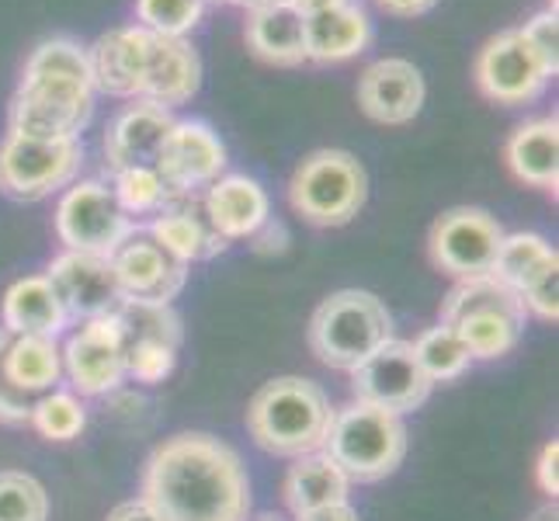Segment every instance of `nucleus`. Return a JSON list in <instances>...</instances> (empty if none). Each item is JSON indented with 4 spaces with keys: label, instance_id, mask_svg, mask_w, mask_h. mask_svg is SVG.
I'll return each mask as SVG.
<instances>
[{
    "label": "nucleus",
    "instance_id": "obj_1",
    "mask_svg": "<svg viewBox=\"0 0 559 521\" xmlns=\"http://www.w3.org/2000/svg\"><path fill=\"white\" fill-rule=\"evenodd\" d=\"M140 500L160 521H247V466L216 435H170L146 459Z\"/></svg>",
    "mask_w": 559,
    "mask_h": 521
},
{
    "label": "nucleus",
    "instance_id": "obj_2",
    "mask_svg": "<svg viewBox=\"0 0 559 521\" xmlns=\"http://www.w3.org/2000/svg\"><path fill=\"white\" fill-rule=\"evenodd\" d=\"M331 417L334 407L326 390L302 376L264 382L247 403V431L254 438V446L282 459L320 452Z\"/></svg>",
    "mask_w": 559,
    "mask_h": 521
},
{
    "label": "nucleus",
    "instance_id": "obj_3",
    "mask_svg": "<svg viewBox=\"0 0 559 521\" xmlns=\"http://www.w3.org/2000/svg\"><path fill=\"white\" fill-rule=\"evenodd\" d=\"M525 303L493 275L459 282L441 303V327L455 331L469 358L479 362L511 355L525 334Z\"/></svg>",
    "mask_w": 559,
    "mask_h": 521
},
{
    "label": "nucleus",
    "instance_id": "obj_4",
    "mask_svg": "<svg viewBox=\"0 0 559 521\" xmlns=\"http://www.w3.org/2000/svg\"><path fill=\"white\" fill-rule=\"evenodd\" d=\"M320 452L334 459L348 484H379L407 455V424L393 411L352 400L348 407L334 411Z\"/></svg>",
    "mask_w": 559,
    "mask_h": 521
},
{
    "label": "nucleus",
    "instance_id": "obj_5",
    "mask_svg": "<svg viewBox=\"0 0 559 521\" xmlns=\"http://www.w3.org/2000/svg\"><path fill=\"white\" fill-rule=\"evenodd\" d=\"M393 338V317L385 303L365 288H341L326 296L310 317V352L326 369L352 372L379 344Z\"/></svg>",
    "mask_w": 559,
    "mask_h": 521
},
{
    "label": "nucleus",
    "instance_id": "obj_6",
    "mask_svg": "<svg viewBox=\"0 0 559 521\" xmlns=\"http://www.w3.org/2000/svg\"><path fill=\"white\" fill-rule=\"evenodd\" d=\"M369 199V174L348 150L310 153L288 181V205L313 226L352 223Z\"/></svg>",
    "mask_w": 559,
    "mask_h": 521
},
{
    "label": "nucleus",
    "instance_id": "obj_7",
    "mask_svg": "<svg viewBox=\"0 0 559 521\" xmlns=\"http://www.w3.org/2000/svg\"><path fill=\"white\" fill-rule=\"evenodd\" d=\"M94 115V84L73 76L22 73L11 102L8 132L32 140H81Z\"/></svg>",
    "mask_w": 559,
    "mask_h": 521
},
{
    "label": "nucleus",
    "instance_id": "obj_8",
    "mask_svg": "<svg viewBox=\"0 0 559 521\" xmlns=\"http://www.w3.org/2000/svg\"><path fill=\"white\" fill-rule=\"evenodd\" d=\"M63 379V355L56 338L14 334L0 327V424H28L35 400Z\"/></svg>",
    "mask_w": 559,
    "mask_h": 521
},
{
    "label": "nucleus",
    "instance_id": "obj_9",
    "mask_svg": "<svg viewBox=\"0 0 559 521\" xmlns=\"http://www.w3.org/2000/svg\"><path fill=\"white\" fill-rule=\"evenodd\" d=\"M56 237L67 250H81V254L111 258L132 234L129 212L119 205L115 191L105 181H76L63 191L60 205H56Z\"/></svg>",
    "mask_w": 559,
    "mask_h": 521
},
{
    "label": "nucleus",
    "instance_id": "obj_10",
    "mask_svg": "<svg viewBox=\"0 0 559 521\" xmlns=\"http://www.w3.org/2000/svg\"><path fill=\"white\" fill-rule=\"evenodd\" d=\"M81 164V140H32L8 132L0 143V188L22 202H38L73 185Z\"/></svg>",
    "mask_w": 559,
    "mask_h": 521
},
{
    "label": "nucleus",
    "instance_id": "obj_11",
    "mask_svg": "<svg viewBox=\"0 0 559 521\" xmlns=\"http://www.w3.org/2000/svg\"><path fill=\"white\" fill-rule=\"evenodd\" d=\"M504 229L490 216L487 209L476 205H459L441 212L431 226L428 250L435 268L445 275L466 282V279H484L493 272L497 250L504 244Z\"/></svg>",
    "mask_w": 559,
    "mask_h": 521
},
{
    "label": "nucleus",
    "instance_id": "obj_12",
    "mask_svg": "<svg viewBox=\"0 0 559 521\" xmlns=\"http://www.w3.org/2000/svg\"><path fill=\"white\" fill-rule=\"evenodd\" d=\"M352 393L361 403H372V407L403 417L431 396V379L420 372L414 344L390 338L352 369Z\"/></svg>",
    "mask_w": 559,
    "mask_h": 521
},
{
    "label": "nucleus",
    "instance_id": "obj_13",
    "mask_svg": "<svg viewBox=\"0 0 559 521\" xmlns=\"http://www.w3.org/2000/svg\"><path fill=\"white\" fill-rule=\"evenodd\" d=\"M473 73H476V87L484 91V98L508 105V108L535 102L552 81L549 70L538 63V56L528 46L522 28H508L493 35L490 43L479 49Z\"/></svg>",
    "mask_w": 559,
    "mask_h": 521
},
{
    "label": "nucleus",
    "instance_id": "obj_14",
    "mask_svg": "<svg viewBox=\"0 0 559 521\" xmlns=\"http://www.w3.org/2000/svg\"><path fill=\"white\" fill-rule=\"evenodd\" d=\"M63 376L81 396H105L126 379V341L115 317L84 320L63 344Z\"/></svg>",
    "mask_w": 559,
    "mask_h": 521
},
{
    "label": "nucleus",
    "instance_id": "obj_15",
    "mask_svg": "<svg viewBox=\"0 0 559 521\" xmlns=\"http://www.w3.org/2000/svg\"><path fill=\"white\" fill-rule=\"evenodd\" d=\"M46 282L52 285L56 299H60L67 320H98L119 310L122 288L115 282L111 258L81 254V250H63L46 268Z\"/></svg>",
    "mask_w": 559,
    "mask_h": 521
},
{
    "label": "nucleus",
    "instance_id": "obj_16",
    "mask_svg": "<svg viewBox=\"0 0 559 521\" xmlns=\"http://www.w3.org/2000/svg\"><path fill=\"white\" fill-rule=\"evenodd\" d=\"M111 272L122 288V299L157 306H170V299L188 282V264L170 258L157 240L140 229L111 254Z\"/></svg>",
    "mask_w": 559,
    "mask_h": 521
},
{
    "label": "nucleus",
    "instance_id": "obj_17",
    "mask_svg": "<svg viewBox=\"0 0 559 521\" xmlns=\"http://www.w3.org/2000/svg\"><path fill=\"white\" fill-rule=\"evenodd\" d=\"M157 170L175 196H195V188H209L226 170V146L219 132L202 119L175 122L160 150Z\"/></svg>",
    "mask_w": 559,
    "mask_h": 521
},
{
    "label": "nucleus",
    "instance_id": "obj_18",
    "mask_svg": "<svg viewBox=\"0 0 559 521\" xmlns=\"http://www.w3.org/2000/svg\"><path fill=\"white\" fill-rule=\"evenodd\" d=\"M424 76L403 56H385L358 76V108L379 126H407L424 108Z\"/></svg>",
    "mask_w": 559,
    "mask_h": 521
},
{
    "label": "nucleus",
    "instance_id": "obj_19",
    "mask_svg": "<svg viewBox=\"0 0 559 521\" xmlns=\"http://www.w3.org/2000/svg\"><path fill=\"white\" fill-rule=\"evenodd\" d=\"M170 129H175V115L160 105L140 102V105L122 108L108 122V132H105L108 167L115 174L129 167H157Z\"/></svg>",
    "mask_w": 559,
    "mask_h": 521
},
{
    "label": "nucleus",
    "instance_id": "obj_20",
    "mask_svg": "<svg viewBox=\"0 0 559 521\" xmlns=\"http://www.w3.org/2000/svg\"><path fill=\"white\" fill-rule=\"evenodd\" d=\"M202 212L223 240H250L272 220V202L261 181L247 174H223L205 188Z\"/></svg>",
    "mask_w": 559,
    "mask_h": 521
},
{
    "label": "nucleus",
    "instance_id": "obj_21",
    "mask_svg": "<svg viewBox=\"0 0 559 521\" xmlns=\"http://www.w3.org/2000/svg\"><path fill=\"white\" fill-rule=\"evenodd\" d=\"M202 87V60L191 49L188 38H167L150 32V52H146V76H143V102L160 108L188 105Z\"/></svg>",
    "mask_w": 559,
    "mask_h": 521
},
{
    "label": "nucleus",
    "instance_id": "obj_22",
    "mask_svg": "<svg viewBox=\"0 0 559 521\" xmlns=\"http://www.w3.org/2000/svg\"><path fill=\"white\" fill-rule=\"evenodd\" d=\"M150 32L140 25L111 28L87 49L94 91L115 94V98H140L146 76Z\"/></svg>",
    "mask_w": 559,
    "mask_h": 521
},
{
    "label": "nucleus",
    "instance_id": "obj_23",
    "mask_svg": "<svg viewBox=\"0 0 559 521\" xmlns=\"http://www.w3.org/2000/svg\"><path fill=\"white\" fill-rule=\"evenodd\" d=\"M302 35H306V60L341 63V60H352V56L369 49L376 28L369 22V14H365V8L341 4V8L306 14Z\"/></svg>",
    "mask_w": 559,
    "mask_h": 521
},
{
    "label": "nucleus",
    "instance_id": "obj_24",
    "mask_svg": "<svg viewBox=\"0 0 559 521\" xmlns=\"http://www.w3.org/2000/svg\"><path fill=\"white\" fill-rule=\"evenodd\" d=\"M146 234L157 240L170 258H178L185 264L216 258L229 247V240H223L216 229L209 226L202 202H195V196H181L164 212H157Z\"/></svg>",
    "mask_w": 559,
    "mask_h": 521
},
{
    "label": "nucleus",
    "instance_id": "obj_25",
    "mask_svg": "<svg viewBox=\"0 0 559 521\" xmlns=\"http://www.w3.org/2000/svg\"><path fill=\"white\" fill-rule=\"evenodd\" d=\"M504 161L522 185L546 188L556 196L559 185V122L556 115L522 122L504 146Z\"/></svg>",
    "mask_w": 559,
    "mask_h": 521
},
{
    "label": "nucleus",
    "instance_id": "obj_26",
    "mask_svg": "<svg viewBox=\"0 0 559 521\" xmlns=\"http://www.w3.org/2000/svg\"><path fill=\"white\" fill-rule=\"evenodd\" d=\"M348 490H352L348 476H344L334 466V459L323 452L299 455L296 466H288L285 484H282V497L293 514H310L331 505H344Z\"/></svg>",
    "mask_w": 559,
    "mask_h": 521
},
{
    "label": "nucleus",
    "instance_id": "obj_27",
    "mask_svg": "<svg viewBox=\"0 0 559 521\" xmlns=\"http://www.w3.org/2000/svg\"><path fill=\"white\" fill-rule=\"evenodd\" d=\"M0 320H4V331L43 338H56L70 323L46 275L17 279L4 293V303H0Z\"/></svg>",
    "mask_w": 559,
    "mask_h": 521
},
{
    "label": "nucleus",
    "instance_id": "obj_28",
    "mask_svg": "<svg viewBox=\"0 0 559 521\" xmlns=\"http://www.w3.org/2000/svg\"><path fill=\"white\" fill-rule=\"evenodd\" d=\"M247 46L275 67H299L306 63V35L302 14L293 4H275L247 14Z\"/></svg>",
    "mask_w": 559,
    "mask_h": 521
},
{
    "label": "nucleus",
    "instance_id": "obj_29",
    "mask_svg": "<svg viewBox=\"0 0 559 521\" xmlns=\"http://www.w3.org/2000/svg\"><path fill=\"white\" fill-rule=\"evenodd\" d=\"M556 261H559L556 247L543 234H511V237H504V244H500L490 275L497 282H504L511 293H522V285L532 275H538L543 268H549Z\"/></svg>",
    "mask_w": 559,
    "mask_h": 521
},
{
    "label": "nucleus",
    "instance_id": "obj_30",
    "mask_svg": "<svg viewBox=\"0 0 559 521\" xmlns=\"http://www.w3.org/2000/svg\"><path fill=\"white\" fill-rule=\"evenodd\" d=\"M119 323L122 341H160L170 347H181V317L170 310V306L157 303H136V299H122L119 310L111 313Z\"/></svg>",
    "mask_w": 559,
    "mask_h": 521
},
{
    "label": "nucleus",
    "instance_id": "obj_31",
    "mask_svg": "<svg viewBox=\"0 0 559 521\" xmlns=\"http://www.w3.org/2000/svg\"><path fill=\"white\" fill-rule=\"evenodd\" d=\"M414 344V355H417V365H420V372L435 382H452L459 379L462 372L469 369V352H466V344H462L455 338V331H449V327H428L424 334H417Z\"/></svg>",
    "mask_w": 559,
    "mask_h": 521
},
{
    "label": "nucleus",
    "instance_id": "obj_32",
    "mask_svg": "<svg viewBox=\"0 0 559 521\" xmlns=\"http://www.w3.org/2000/svg\"><path fill=\"white\" fill-rule=\"evenodd\" d=\"M115 199H119V205L129 212V216H157V212H164L175 199L170 191V185L164 181V174L157 167H129V170H119L115 174Z\"/></svg>",
    "mask_w": 559,
    "mask_h": 521
},
{
    "label": "nucleus",
    "instance_id": "obj_33",
    "mask_svg": "<svg viewBox=\"0 0 559 521\" xmlns=\"http://www.w3.org/2000/svg\"><path fill=\"white\" fill-rule=\"evenodd\" d=\"M0 521H49V494L32 473L0 470Z\"/></svg>",
    "mask_w": 559,
    "mask_h": 521
},
{
    "label": "nucleus",
    "instance_id": "obj_34",
    "mask_svg": "<svg viewBox=\"0 0 559 521\" xmlns=\"http://www.w3.org/2000/svg\"><path fill=\"white\" fill-rule=\"evenodd\" d=\"M28 424L49 441H73L76 435L84 431L87 414H84V403L76 400L73 393L52 390V393L35 400V411H32Z\"/></svg>",
    "mask_w": 559,
    "mask_h": 521
},
{
    "label": "nucleus",
    "instance_id": "obj_35",
    "mask_svg": "<svg viewBox=\"0 0 559 521\" xmlns=\"http://www.w3.org/2000/svg\"><path fill=\"white\" fill-rule=\"evenodd\" d=\"M202 0H136V25L167 38H185L202 22Z\"/></svg>",
    "mask_w": 559,
    "mask_h": 521
},
{
    "label": "nucleus",
    "instance_id": "obj_36",
    "mask_svg": "<svg viewBox=\"0 0 559 521\" xmlns=\"http://www.w3.org/2000/svg\"><path fill=\"white\" fill-rule=\"evenodd\" d=\"M25 73H49V76H73V81H91L94 84V73H91V56L81 43L73 38H46L38 43L35 52L28 56Z\"/></svg>",
    "mask_w": 559,
    "mask_h": 521
},
{
    "label": "nucleus",
    "instance_id": "obj_37",
    "mask_svg": "<svg viewBox=\"0 0 559 521\" xmlns=\"http://www.w3.org/2000/svg\"><path fill=\"white\" fill-rule=\"evenodd\" d=\"M178 365V347L160 341H132L126 344V376H132L143 386L164 382Z\"/></svg>",
    "mask_w": 559,
    "mask_h": 521
},
{
    "label": "nucleus",
    "instance_id": "obj_38",
    "mask_svg": "<svg viewBox=\"0 0 559 521\" xmlns=\"http://www.w3.org/2000/svg\"><path fill=\"white\" fill-rule=\"evenodd\" d=\"M518 299L525 303V310L543 317V320H556L559 317V261L543 268L538 275H532L522 293H518Z\"/></svg>",
    "mask_w": 559,
    "mask_h": 521
},
{
    "label": "nucleus",
    "instance_id": "obj_39",
    "mask_svg": "<svg viewBox=\"0 0 559 521\" xmlns=\"http://www.w3.org/2000/svg\"><path fill=\"white\" fill-rule=\"evenodd\" d=\"M522 32H525V38H528V46L535 49L538 63H543V67L549 70V76H556V70H559V22H556V0H552V4H549L546 11H538Z\"/></svg>",
    "mask_w": 559,
    "mask_h": 521
},
{
    "label": "nucleus",
    "instance_id": "obj_40",
    "mask_svg": "<svg viewBox=\"0 0 559 521\" xmlns=\"http://www.w3.org/2000/svg\"><path fill=\"white\" fill-rule=\"evenodd\" d=\"M556 462H559V441L552 438L549 446L543 449V455H538V462H535L538 490H543L546 497H556V494H559V473H556Z\"/></svg>",
    "mask_w": 559,
    "mask_h": 521
},
{
    "label": "nucleus",
    "instance_id": "obj_41",
    "mask_svg": "<svg viewBox=\"0 0 559 521\" xmlns=\"http://www.w3.org/2000/svg\"><path fill=\"white\" fill-rule=\"evenodd\" d=\"M250 240H254V250H258V254H282V250L288 247V229H285V223H278V220H267Z\"/></svg>",
    "mask_w": 559,
    "mask_h": 521
},
{
    "label": "nucleus",
    "instance_id": "obj_42",
    "mask_svg": "<svg viewBox=\"0 0 559 521\" xmlns=\"http://www.w3.org/2000/svg\"><path fill=\"white\" fill-rule=\"evenodd\" d=\"M376 4L393 17H417V14H428L438 0H376Z\"/></svg>",
    "mask_w": 559,
    "mask_h": 521
},
{
    "label": "nucleus",
    "instance_id": "obj_43",
    "mask_svg": "<svg viewBox=\"0 0 559 521\" xmlns=\"http://www.w3.org/2000/svg\"><path fill=\"white\" fill-rule=\"evenodd\" d=\"M108 521H160V518L136 497V500H122V505H115L108 511Z\"/></svg>",
    "mask_w": 559,
    "mask_h": 521
},
{
    "label": "nucleus",
    "instance_id": "obj_44",
    "mask_svg": "<svg viewBox=\"0 0 559 521\" xmlns=\"http://www.w3.org/2000/svg\"><path fill=\"white\" fill-rule=\"evenodd\" d=\"M296 521H358V511L344 500V505H331V508H320L310 514H296Z\"/></svg>",
    "mask_w": 559,
    "mask_h": 521
},
{
    "label": "nucleus",
    "instance_id": "obj_45",
    "mask_svg": "<svg viewBox=\"0 0 559 521\" xmlns=\"http://www.w3.org/2000/svg\"><path fill=\"white\" fill-rule=\"evenodd\" d=\"M302 17L306 14H317V11H326V8H341V4H352V0H288Z\"/></svg>",
    "mask_w": 559,
    "mask_h": 521
},
{
    "label": "nucleus",
    "instance_id": "obj_46",
    "mask_svg": "<svg viewBox=\"0 0 559 521\" xmlns=\"http://www.w3.org/2000/svg\"><path fill=\"white\" fill-rule=\"evenodd\" d=\"M229 4H240L247 11H261V8H275V4H288V0H229Z\"/></svg>",
    "mask_w": 559,
    "mask_h": 521
},
{
    "label": "nucleus",
    "instance_id": "obj_47",
    "mask_svg": "<svg viewBox=\"0 0 559 521\" xmlns=\"http://www.w3.org/2000/svg\"><path fill=\"white\" fill-rule=\"evenodd\" d=\"M261 521H278V518H272V514H264V518H261Z\"/></svg>",
    "mask_w": 559,
    "mask_h": 521
},
{
    "label": "nucleus",
    "instance_id": "obj_48",
    "mask_svg": "<svg viewBox=\"0 0 559 521\" xmlns=\"http://www.w3.org/2000/svg\"><path fill=\"white\" fill-rule=\"evenodd\" d=\"M202 4H209V0H202Z\"/></svg>",
    "mask_w": 559,
    "mask_h": 521
}]
</instances>
